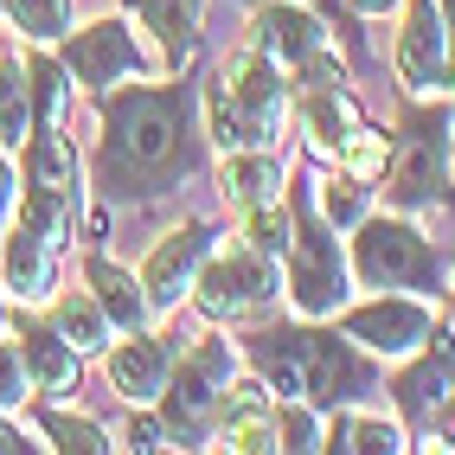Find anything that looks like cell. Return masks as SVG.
I'll list each match as a JSON object with an SVG mask.
<instances>
[{"instance_id": "6da1fadb", "label": "cell", "mask_w": 455, "mask_h": 455, "mask_svg": "<svg viewBox=\"0 0 455 455\" xmlns=\"http://www.w3.org/2000/svg\"><path fill=\"white\" fill-rule=\"evenodd\" d=\"M97 173H103V193H116V199L173 193L193 173V97L180 84L109 97Z\"/></svg>"}, {"instance_id": "7a4b0ae2", "label": "cell", "mask_w": 455, "mask_h": 455, "mask_svg": "<svg viewBox=\"0 0 455 455\" xmlns=\"http://www.w3.org/2000/svg\"><path fill=\"white\" fill-rule=\"evenodd\" d=\"M283 116H289V84H283V65L263 58L257 45L231 52L219 77L205 90V135L225 148H276L283 135Z\"/></svg>"}, {"instance_id": "3957f363", "label": "cell", "mask_w": 455, "mask_h": 455, "mask_svg": "<svg viewBox=\"0 0 455 455\" xmlns=\"http://www.w3.org/2000/svg\"><path fill=\"white\" fill-rule=\"evenodd\" d=\"M263 372L283 379V391H301L308 404L321 411H340L359 404L366 391L379 385V372L353 353V340H333V333H308V327H289V333H263Z\"/></svg>"}, {"instance_id": "277c9868", "label": "cell", "mask_w": 455, "mask_h": 455, "mask_svg": "<svg viewBox=\"0 0 455 455\" xmlns=\"http://www.w3.org/2000/svg\"><path fill=\"white\" fill-rule=\"evenodd\" d=\"M353 276L366 289H404V295H436L443 289V251L423 237L404 212H385V219H359L353 225Z\"/></svg>"}, {"instance_id": "5b68a950", "label": "cell", "mask_w": 455, "mask_h": 455, "mask_svg": "<svg viewBox=\"0 0 455 455\" xmlns=\"http://www.w3.org/2000/svg\"><path fill=\"white\" fill-rule=\"evenodd\" d=\"M449 141H455V116L443 103L436 109L417 103L398 123V141H391V161H385V205L391 212H417L449 187Z\"/></svg>"}, {"instance_id": "8992f818", "label": "cell", "mask_w": 455, "mask_h": 455, "mask_svg": "<svg viewBox=\"0 0 455 455\" xmlns=\"http://www.w3.org/2000/svg\"><path fill=\"white\" fill-rule=\"evenodd\" d=\"M193 301L205 321H237V315H257L276 301V257H263L251 244H231V251H212L193 276Z\"/></svg>"}, {"instance_id": "52a82bcc", "label": "cell", "mask_w": 455, "mask_h": 455, "mask_svg": "<svg viewBox=\"0 0 455 455\" xmlns=\"http://www.w3.org/2000/svg\"><path fill=\"white\" fill-rule=\"evenodd\" d=\"M231 340H199V347H187L180 353V379L161 391L167 398V411H161V423H167V436H180V443H199L205 430H212V411H219V391L231 385Z\"/></svg>"}, {"instance_id": "ba28073f", "label": "cell", "mask_w": 455, "mask_h": 455, "mask_svg": "<svg viewBox=\"0 0 455 455\" xmlns=\"http://www.w3.org/2000/svg\"><path fill=\"white\" fill-rule=\"evenodd\" d=\"M347 257L340 244H333V231L315 225V219H301L295 237H289V301H295V315L301 321H321L333 315L347 301Z\"/></svg>"}, {"instance_id": "9c48e42d", "label": "cell", "mask_w": 455, "mask_h": 455, "mask_svg": "<svg viewBox=\"0 0 455 455\" xmlns=\"http://www.w3.org/2000/svg\"><path fill=\"white\" fill-rule=\"evenodd\" d=\"M65 71L84 90H116V84H129L141 71H155V65H148V52H141L129 20H90L77 33H65Z\"/></svg>"}, {"instance_id": "30bf717a", "label": "cell", "mask_w": 455, "mask_h": 455, "mask_svg": "<svg viewBox=\"0 0 455 455\" xmlns=\"http://www.w3.org/2000/svg\"><path fill=\"white\" fill-rule=\"evenodd\" d=\"M430 333L436 327H430L423 295H385L379 289V301H366V308L347 315V340L366 347V353H379V359H411V353L430 347Z\"/></svg>"}, {"instance_id": "8fae6325", "label": "cell", "mask_w": 455, "mask_h": 455, "mask_svg": "<svg viewBox=\"0 0 455 455\" xmlns=\"http://www.w3.org/2000/svg\"><path fill=\"white\" fill-rule=\"evenodd\" d=\"M251 45L263 58H276L283 71H301L308 58L327 52V26H321V13L308 0H269V7H257V20H251Z\"/></svg>"}, {"instance_id": "7c38bea8", "label": "cell", "mask_w": 455, "mask_h": 455, "mask_svg": "<svg viewBox=\"0 0 455 455\" xmlns=\"http://www.w3.org/2000/svg\"><path fill=\"white\" fill-rule=\"evenodd\" d=\"M212 257V225H180L167 231L155 257L141 263V289H148V308H180V301L193 295V276H199V263Z\"/></svg>"}, {"instance_id": "4fadbf2b", "label": "cell", "mask_w": 455, "mask_h": 455, "mask_svg": "<svg viewBox=\"0 0 455 455\" xmlns=\"http://www.w3.org/2000/svg\"><path fill=\"white\" fill-rule=\"evenodd\" d=\"M219 443L237 449V455H257V449H276V398H269L263 379H231L219 391Z\"/></svg>"}, {"instance_id": "5bb4252c", "label": "cell", "mask_w": 455, "mask_h": 455, "mask_svg": "<svg viewBox=\"0 0 455 455\" xmlns=\"http://www.w3.org/2000/svg\"><path fill=\"white\" fill-rule=\"evenodd\" d=\"M443 52H449V33H443V0H417L404 33H398V77L411 90H436L443 84Z\"/></svg>"}, {"instance_id": "9a60e30c", "label": "cell", "mask_w": 455, "mask_h": 455, "mask_svg": "<svg viewBox=\"0 0 455 455\" xmlns=\"http://www.w3.org/2000/svg\"><path fill=\"white\" fill-rule=\"evenodd\" d=\"M109 385L123 404H155L167 391V347L155 340V333H129V340L109 347Z\"/></svg>"}, {"instance_id": "2e32d148", "label": "cell", "mask_w": 455, "mask_h": 455, "mask_svg": "<svg viewBox=\"0 0 455 455\" xmlns=\"http://www.w3.org/2000/svg\"><path fill=\"white\" fill-rule=\"evenodd\" d=\"M283 155L276 148H231L225 167H219V193L237 205V212H251V205H269V199H283Z\"/></svg>"}, {"instance_id": "e0dca14e", "label": "cell", "mask_w": 455, "mask_h": 455, "mask_svg": "<svg viewBox=\"0 0 455 455\" xmlns=\"http://www.w3.org/2000/svg\"><path fill=\"white\" fill-rule=\"evenodd\" d=\"M52 251H58V237H45L26 219L7 231V244H0V276H7V289L20 301H45L52 295Z\"/></svg>"}, {"instance_id": "ac0fdd59", "label": "cell", "mask_w": 455, "mask_h": 455, "mask_svg": "<svg viewBox=\"0 0 455 455\" xmlns=\"http://www.w3.org/2000/svg\"><path fill=\"white\" fill-rule=\"evenodd\" d=\"M301 129H308V148L315 155H340L347 135L359 129V109L340 84H308L301 90Z\"/></svg>"}, {"instance_id": "d6986e66", "label": "cell", "mask_w": 455, "mask_h": 455, "mask_svg": "<svg viewBox=\"0 0 455 455\" xmlns=\"http://www.w3.org/2000/svg\"><path fill=\"white\" fill-rule=\"evenodd\" d=\"M199 7H205V0H129V13L161 39V65H167V71H180V65L193 58Z\"/></svg>"}, {"instance_id": "ffe728a7", "label": "cell", "mask_w": 455, "mask_h": 455, "mask_svg": "<svg viewBox=\"0 0 455 455\" xmlns=\"http://www.w3.org/2000/svg\"><path fill=\"white\" fill-rule=\"evenodd\" d=\"M20 353L26 372H33V391H71L77 385V347L45 321H20Z\"/></svg>"}, {"instance_id": "44dd1931", "label": "cell", "mask_w": 455, "mask_h": 455, "mask_svg": "<svg viewBox=\"0 0 455 455\" xmlns=\"http://www.w3.org/2000/svg\"><path fill=\"white\" fill-rule=\"evenodd\" d=\"M90 295L103 301V315L123 327V333H135V327L148 321V289H141V276L116 269L109 257H90Z\"/></svg>"}, {"instance_id": "7402d4cb", "label": "cell", "mask_w": 455, "mask_h": 455, "mask_svg": "<svg viewBox=\"0 0 455 455\" xmlns=\"http://www.w3.org/2000/svg\"><path fill=\"white\" fill-rule=\"evenodd\" d=\"M52 327L65 333V340H71L77 353H97V347H109V333H116V321L103 315V301L90 295V289L58 295V301H52Z\"/></svg>"}, {"instance_id": "603a6c76", "label": "cell", "mask_w": 455, "mask_h": 455, "mask_svg": "<svg viewBox=\"0 0 455 455\" xmlns=\"http://www.w3.org/2000/svg\"><path fill=\"white\" fill-rule=\"evenodd\" d=\"M33 135V90H26V58L0 45V148H26Z\"/></svg>"}, {"instance_id": "cb8c5ba5", "label": "cell", "mask_w": 455, "mask_h": 455, "mask_svg": "<svg viewBox=\"0 0 455 455\" xmlns=\"http://www.w3.org/2000/svg\"><path fill=\"white\" fill-rule=\"evenodd\" d=\"M327 449H353V455H379V449H404V430L379 411H333V430H327Z\"/></svg>"}, {"instance_id": "d4e9b609", "label": "cell", "mask_w": 455, "mask_h": 455, "mask_svg": "<svg viewBox=\"0 0 455 455\" xmlns=\"http://www.w3.org/2000/svg\"><path fill=\"white\" fill-rule=\"evenodd\" d=\"M26 90H33V129H58L65 123V103H71V71L65 58H26Z\"/></svg>"}, {"instance_id": "484cf974", "label": "cell", "mask_w": 455, "mask_h": 455, "mask_svg": "<svg viewBox=\"0 0 455 455\" xmlns=\"http://www.w3.org/2000/svg\"><path fill=\"white\" fill-rule=\"evenodd\" d=\"M0 13L13 20V33H26L33 45H52L71 33V0H0Z\"/></svg>"}, {"instance_id": "4316f807", "label": "cell", "mask_w": 455, "mask_h": 455, "mask_svg": "<svg viewBox=\"0 0 455 455\" xmlns=\"http://www.w3.org/2000/svg\"><path fill=\"white\" fill-rule=\"evenodd\" d=\"M295 237V219H289V199H269V205H251L244 212V244L263 251V257H283Z\"/></svg>"}, {"instance_id": "83f0119b", "label": "cell", "mask_w": 455, "mask_h": 455, "mask_svg": "<svg viewBox=\"0 0 455 455\" xmlns=\"http://www.w3.org/2000/svg\"><path fill=\"white\" fill-rule=\"evenodd\" d=\"M455 391V372H449V359H423L417 372H404L398 379V398H404V411H417V417H430L443 398Z\"/></svg>"}, {"instance_id": "f1b7e54d", "label": "cell", "mask_w": 455, "mask_h": 455, "mask_svg": "<svg viewBox=\"0 0 455 455\" xmlns=\"http://www.w3.org/2000/svg\"><path fill=\"white\" fill-rule=\"evenodd\" d=\"M321 212H327V225H333V231H353V225L372 212V187H366V180H353V173L321 180Z\"/></svg>"}, {"instance_id": "f546056e", "label": "cell", "mask_w": 455, "mask_h": 455, "mask_svg": "<svg viewBox=\"0 0 455 455\" xmlns=\"http://www.w3.org/2000/svg\"><path fill=\"white\" fill-rule=\"evenodd\" d=\"M276 449H327L321 404H308V398H289V404H276Z\"/></svg>"}, {"instance_id": "4dcf8cb0", "label": "cell", "mask_w": 455, "mask_h": 455, "mask_svg": "<svg viewBox=\"0 0 455 455\" xmlns=\"http://www.w3.org/2000/svg\"><path fill=\"white\" fill-rule=\"evenodd\" d=\"M45 436H52V449H77V455H103V449H116L103 423L65 417V411H52V417H45Z\"/></svg>"}, {"instance_id": "1f68e13d", "label": "cell", "mask_w": 455, "mask_h": 455, "mask_svg": "<svg viewBox=\"0 0 455 455\" xmlns=\"http://www.w3.org/2000/svg\"><path fill=\"white\" fill-rule=\"evenodd\" d=\"M333 161H340L353 180H379V173H385V161H391V141H385V135H372V129H353V135H347V148H340Z\"/></svg>"}, {"instance_id": "d6a6232c", "label": "cell", "mask_w": 455, "mask_h": 455, "mask_svg": "<svg viewBox=\"0 0 455 455\" xmlns=\"http://www.w3.org/2000/svg\"><path fill=\"white\" fill-rule=\"evenodd\" d=\"M33 398V372H26V353L20 340H0V411H13Z\"/></svg>"}, {"instance_id": "836d02e7", "label": "cell", "mask_w": 455, "mask_h": 455, "mask_svg": "<svg viewBox=\"0 0 455 455\" xmlns=\"http://www.w3.org/2000/svg\"><path fill=\"white\" fill-rule=\"evenodd\" d=\"M161 443H167V423H161V417H135L123 449H161Z\"/></svg>"}, {"instance_id": "e575fe53", "label": "cell", "mask_w": 455, "mask_h": 455, "mask_svg": "<svg viewBox=\"0 0 455 455\" xmlns=\"http://www.w3.org/2000/svg\"><path fill=\"white\" fill-rule=\"evenodd\" d=\"M443 33H449V52H443V84H455V0H443Z\"/></svg>"}, {"instance_id": "d590c367", "label": "cell", "mask_w": 455, "mask_h": 455, "mask_svg": "<svg viewBox=\"0 0 455 455\" xmlns=\"http://www.w3.org/2000/svg\"><path fill=\"white\" fill-rule=\"evenodd\" d=\"M13 199H20V180H13V167H7V148H0V219L13 212Z\"/></svg>"}, {"instance_id": "8d00e7d4", "label": "cell", "mask_w": 455, "mask_h": 455, "mask_svg": "<svg viewBox=\"0 0 455 455\" xmlns=\"http://www.w3.org/2000/svg\"><path fill=\"white\" fill-rule=\"evenodd\" d=\"M347 7H353V13H391L398 0H347Z\"/></svg>"}, {"instance_id": "74e56055", "label": "cell", "mask_w": 455, "mask_h": 455, "mask_svg": "<svg viewBox=\"0 0 455 455\" xmlns=\"http://www.w3.org/2000/svg\"><path fill=\"white\" fill-rule=\"evenodd\" d=\"M0 449H26V443H20V436L7 430V423H0Z\"/></svg>"}, {"instance_id": "f35d334b", "label": "cell", "mask_w": 455, "mask_h": 455, "mask_svg": "<svg viewBox=\"0 0 455 455\" xmlns=\"http://www.w3.org/2000/svg\"><path fill=\"white\" fill-rule=\"evenodd\" d=\"M449 315H455V289H449Z\"/></svg>"}, {"instance_id": "ab89813d", "label": "cell", "mask_w": 455, "mask_h": 455, "mask_svg": "<svg viewBox=\"0 0 455 455\" xmlns=\"http://www.w3.org/2000/svg\"><path fill=\"white\" fill-rule=\"evenodd\" d=\"M0 327H7V308H0Z\"/></svg>"}]
</instances>
